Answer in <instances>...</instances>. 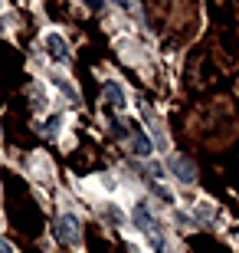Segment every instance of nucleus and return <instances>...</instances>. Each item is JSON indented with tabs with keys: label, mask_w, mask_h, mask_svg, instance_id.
<instances>
[{
	"label": "nucleus",
	"mask_w": 239,
	"mask_h": 253,
	"mask_svg": "<svg viewBox=\"0 0 239 253\" xmlns=\"http://www.w3.org/2000/svg\"><path fill=\"white\" fill-rule=\"evenodd\" d=\"M56 237L63 240V244H79V220L72 214H63L56 220Z\"/></svg>",
	"instance_id": "obj_1"
},
{
	"label": "nucleus",
	"mask_w": 239,
	"mask_h": 253,
	"mask_svg": "<svg viewBox=\"0 0 239 253\" xmlns=\"http://www.w3.org/2000/svg\"><path fill=\"white\" fill-rule=\"evenodd\" d=\"M171 171H174V174L184 181V184H190V181L197 178V168H193L187 158H171Z\"/></svg>",
	"instance_id": "obj_2"
},
{
	"label": "nucleus",
	"mask_w": 239,
	"mask_h": 253,
	"mask_svg": "<svg viewBox=\"0 0 239 253\" xmlns=\"http://www.w3.org/2000/svg\"><path fill=\"white\" fill-rule=\"evenodd\" d=\"M46 49H49V56H56V59H69V46H66V40L59 37V33H49L46 37Z\"/></svg>",
	"instance_id": "obj_3"
},
{
	"label": "nucleus",
	"mask_w": 239,
	"mask_h": 253,
	"mask_svg": "<svg viewBox=\"0 0 239 253\" xmlns=\"http://www.w3.org/2000/svg\"><path fill=\"white\" fill-rule=\"evenodd\" d=\"M131 220H135V227H141V230H144V234H151V230H154V217L147 214V207L144 204H138L135 207V214H131Z\"/></svg>",
	"instance_id": "obj_4"
},
{
	"label": "nucleus",
	"mask_w": 239,
	"mask_h": 253,
	"mask_svg": "<svg viewBox=\"0 0 239 253\" xmlns=\"http://www.w3.org/2000/svg\"><path fill=\"white\" fill-rule=\"evenodd\" d=\"M105 99H108L111 109H125V92H121V85L108 83V85H105Z\"/></svg>",
	"instance_id": "obj_5"
},
{
	"label": "nucleus",
	"mask_w": 239,
	"mask_h": 253,
	"mask_svg": "<svg viewBox=\"0 0 239 253\" xmlns=\"http://www.w3.org/2000/svg\"><path fill=\"white\" fill-rule=\"evenodd\" d=\"M131 145H135V151H138L141 158H147V155H151V141H147V135L141 128L135 131V141H131Z\"/></svg>",
	"instance_id": "obj_6"
},
{
	"label": "nucleus",
	"mask_w": 239,
	"mask_h": 253,
	"mask_svg": "<svg viewBox=\"0 0 239 253\" xmlns=\"http://www.w3.org/2000/svg\"><path fill=\"white\" fill-rule=\"evenodd\" d=\"M59 128H63V119H59V115H53V119L46 122V135H49V138H56V135H59Z\"/></svg>",
	"instance_id": "obj_7"
},
{
	"label": "nucleus",
	"mask_w": 239,
	"mask_h": 253,
	"mask_svg": "<svg viewBox=\"0 0 239 253\" xmlns=\"http://www.w3.org/2000/svg\"><path fill=\"white\" fill-rule=\"evenodd\" d=\"M0 253H13V247H10L7 240H3V237H0Z\"/></svg>",
	"instance_id": "obj_8"
}]
</instances>
